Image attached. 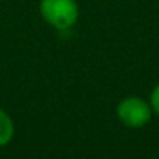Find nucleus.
<instances>
[{"label":"nucleus","instance_id":"obj_1","mask_svg":"<svg viewBox=\"0 0 159 159\" xmlns=\"http://www.w3.org/2000/svg\"><path fill=\"white\" fill-rule=\"evenodd\" d=\"M39 11L42 19L56 30H69L78 20V3L75 0H41Z\"/></svg>","mask_w":159,"mask_h":159},{"label":"nucleus","instance_id":"obj_3","mask_svg":"<svg viewBox=\"0 0 159 159\" xmlns=\"http://www.w3.org/2000/svg\"><path fill=\"white\" fill-rule=\"evenodd\" d=\"M14 136V123L13 119L5 112L3 109H0V147H3L11 142Z\"/></svg>","mask_w":159,"mask_h":159},{"label":"nucleus","instance_id":"obj_4","mask_svg":"<svg viewBox=\"0 0 159 159\" xmlns=\"http://www.w3.org/2000/svg\"><path fill=\"white\" fill-rule=\"evenodd\" d=\"M150 106H151L153 112L159 117V84H156L154 89L151 91V95H150Z\"/></svg>","mask_w":159,"mask_h":159},{"label":"nucleus","instance_id":"obj_2","mask_svg":"<svg viewBox=\"0 0 159 159\" xmlns=\"http://www.w3.org/2000/svg\"><path fill=\"white\" fill-rule=\"evenodd\" d=\"M153 109L140 97H126L117 105V117L128 128H142L151 119Z\"/></svg>","mask_w":159,"mask_h":159}]
</instances>
